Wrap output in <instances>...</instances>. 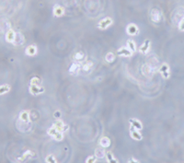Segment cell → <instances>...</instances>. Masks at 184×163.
I'll list each match as a JSON object with an SVG mask.
<instances>
[{
	"mask_svg": "<svg viewBox=\"0 0 184 163\" xmlns=\"http://www.w3.org/2000/svg\"><path fill=\"white\" fill-rule=\"evenodd\" d=\"M150 19L154 23H159L162 21L163 19V14L160 8H154L150 11Z\"/></svg>",
	"mask_w": 184,
	"mask_h": 163,
	"instance_id": "6da1fadb",
	"label": "cell"
},
{
	"mask_svg": "<svg viewBox=\"0 0 184 163\" xmlns=\"http://www.w3.org/2000/svg\"><path fill=\"white\" fill-rule=\"evenodd\" d=\"M113 24V20L112 19V18L106 17L98 23L97 27H98V29L103 30H107L109 26H112Z\"/></svg>",
	"mask_w": 184,
	"mask_h": 163,
	"instance_id": "7a4b0ae2",
	"label": "cell"
},
{
	"mask_svg": "<svg viewBox=\"0 0 184 163\" xmlns=\"http://www.w3.org/2000/svg\"><path fill=\"white\" fill-rule=\"evenodd\" d=\"M159 72L160 74L162 75V77L165 79H168L170 77V67L167 63H164L161 65L160 68H159Z\"/></svg>",
	"mask_w": 184,
	"mask_h": 163,
	"instance_id": "3957f363",
	"label": "cell"
},
{
	"mask_svg": "<svg viewBox=\"0 0 184 163\" xmlns=\"http://www.w3.org/2000/svg\"><path fill=\"white\" fill-rule=\"evenodd\" d=\"M126 32L130 36H135L139 33V28L135 23H130L126 27Z\"/></svg>",
	"mask_w": 184,
	"mask_h": 163,
	"instance_id": "277c9868",
	"label": "cell"
},
{
	"mask_svg": "<svg viewBox=\"0 0 184 163\" xmlns=\"http://www.w3.org/2000/svg\"><path fill=\"white\" fill-rule=\"evenodd\" d=\"M65 13V9L64 7L60 6V5H55L53 7V9H52V14L54 17L56 18H60V17H63Z\"/></svg>",
	"mask_w": 184,
	"mask_h": 163,
	"instance_id": "5b68a950",
	"label": "cell"
},
{
	"mask_svg": "<svg viewBox=\"0 0 184 163\" xmlns=\"http://www.w3.org/2000/svg\"><path fill=\"white\" fill-rule=\"evenodd\" d=\"M151 47V41L150 40H145L144 42V43L139 47V52L143 54H146L147 53L149 52Z\"/></svg>",
	"mask_w": 184,
	"mask_h": 163,
	"instance_id": "8992f818",
	"label": "cell"
},
{
	"mask_svg": "<svg viewBox=\"0 0 184 163\" xmlns=\"http://www.w3.org/2000/svg\"><path fill=\"white\" fill-rule=\"evenodd\" d=\"M117 53H118V56H124V57H131L132 56H133V52L129 49V48H127V47H122V48H120L118 51H117Z\"/></svg>",
	"mask_w": 184,
	"mask_h": 163,
	"instance_id": "52a82bcc",
	"label": "cell"
},
{
	"mask_svg": "<svg viewBox=\"0 0 184 163\" xmlns=\"http://www.w3.org/2000/svg\"><path fill=\"white\" fill-rule=\"evenodd\" d=\"M30 92L32 94V95H39V94H42L44 92V88H41L40 86H33V85H30Z\"/></svg>",
	"mask_w": 184,
	"mask_h": 163,
	"instance_id": "ba28073f",
	"label": "cell"
},
{
	"mask_svg": "<svg viewBox=\"0 0 184 163\" xmlns=\"http://www.w3.org/2000/svg\"><path fill=\"white\" fill-rule=\"evenodd\" d=\"M34 156H35V154H34L33 151H31V150H27L25 153L22 154L21 157H20V158H17V161L20 162V163H22V162L26 161L27 159H29V158H30L31 157H34Z\"/></svg>",
	"mask_w": 184,
	"mask_h": 163,
	"instance_id": "9c48e42d",
	"label": "cell"
},
{
	"mask_svg": "<svg viewBox=\"0 0 184 163\" xmlns=\"http://www.w3.org/2000/svg\"><path fill=\"white\" fill-rule=\"evenodd\" d=\"M37 47L36 45L34 44H31V45H29L27 46V48L25 49V53L27 54L28 56H34L37 54Z\"/></svg>",
	"mask_w": 184,
	"mask_h": 163,
	"instance_id": "30bf717a",
	"label": "cell"
},
{
	"mask_svg": "<svg viewBox=\"0 0 184 163\" xmlns=\"http://www.w3.org/2000/svg\"><path fill=\"white\" fill-rule=\"evenodd\" d=\"M130 134H131V136L133 139L135 140H137V141H140L143 139V136L140 134L139 130H136L135 128H134L133 126L131 125V129H130Z\"/></svg>",
	"mask_w": 184,
	"mask_h": 163,
	"instance_id": "8fae6325",
	"label": "cell"
},
{
	"mask_svg": "<svg viewBox=\"0 0 184 163\" xmlns=\"http://www.w3.org/2000/svg\"><path fill=\"white\" fill-rule=\"evenodd\" d=\"M81 67L78 64H76V63H73L69 68V73L73 76H77L79 74V71H80Z\"/></svg>",
	"mask_w": 184,
	"mask_h": 163,
	"instance_id": "7c38bea8",
	"label": "cell"
},
{
	"mask_svg": "<svg viewBox=\"0 0 184 163\" xmlns=\"http://www.w3.org/2000/svg\"><path fill=\"white\" fill-rule=\"evenodd\" d=\"M15 38H16V31H14L13 30H8V32L6 33V41L13 44Z\"/></svg>",
	"mask_w": 184,
	"mask_h": 163,
	"instance_id": "4fadbf2b",
	"label": "cell"
},
{
	"mask_svg": "<svg viewBox=\"0 0 184 163\" xmlns=\"http://www.w3.org/2000/svg\"><path fill=\"white\" fill-rule=\"evenodd\" d=\"M52 125H53L54 127L56 128L59 132H62V133H64V131L66 129V125H65V123H63V121H61V120H59V119L55 121Z\"/></svg>",
	"mask_w": 184,
	"mask_h": 163,
	"instance_id": "5bb4252c",
	"label": "cell"
},
{
	"mask_svg": "<svg viewBox=\"0 0 184 163\" xmlns=\"http://www.w3.org/2000/svg\"><path fill=\"white\" fill-rule=\"evenodd\" d=\"M24 42H25L24 36L21 32H16V38H15L13 44L14 45H21L24 43Z\"/></svg>",
	"mask_w": 184,
	"mask_h": 163,
	"instance_id": "9a60e30c",
	"label": "cell"
},
{
	"mask_svg": "<svg viewBox=\"0 0 184 163\" xmlns=\"http://www.w3.org/2000/svg\"><path fill=\"white\" fill-rule=\"evenodd\" d=\"M100 147L103 148V149H107L110 146V139L107 136H103L100 138Z\"/></svg>",
	"mask_w": 184,
	"mask_h": 163,
	"instance_id": "2e32d148",
	"label": "cell"
},
{
	"mask_svg": "<svg viewBox=\"0 0 184 163\" xmlns=\"http://www.w3.org/2000/svg\"><path fill=\"white\" fill-rule=\"evenodd\" d=\"M130 123L136 130H142L143 129V123L136 119H130Z\"/></svg>",
	"mask_w": 184,
	"mask_h": 163,
	"instance_id": "e0dca14e",
	"label": "cell"
},
{
	"mask_svg": "<svg viewBox=\"0 0 184 163\" xmlns=\"http://www.w3.org/2000/svg\"><path fill=\"white\" fill-rule=\"evenodd\" d=\"M106 158H107V161H108V163H119L118 159H116V158L113 157V153L110 152V151L106 152Z\"/></svg>",
	"mask_w": 184,
	"mask_h": 163,
	"instance_id": "ac0fdd59",
	"label": "cell"
},
{
	"mask_svg": "<svg viewBox=\"0 0 184 163\" xmlns=\"http://www.w3.org/2000/svg\"><path fill=\"white\" fill-rule=\"evenodd\" d=\"M105 156H106V153H105L104 149H101V148L96 149V150H95V157L97 158H103Z\"/></svg>",
	"mask_w": 184,
	"mask_h": 163,
	"instance_id": "d6986e66",
	"label": "cell"
},
{
	"mask_svg": "<svg viewBox=\"0 0 184 163\" xmlns=\"http://www.w3.org/2000/svg\"><path fill=\"white\" fill-rule=\"evenodd\" d=\"M20 119L24 122V123H27L29 122V119H30V113L28 111H23L20 113Z\"/></svg>",
	"mask_w": 184,
	"mask_h": 163,
	"instance_id": "ffe728a7",
	"label": "cell"
},
{
	"mask_svg": "<svg viewBox=\"0 0 184 163\" xmlns=\"http://www.w3.org/2000/svg\"><path fill=\"white\" fill-rule=\"evenodd\" d=\"M10 88H11V87L9 85H8V84L0 86V95H4V94L9 92L10 91Z\"/></svg>",
	"mask_w": 184,
	"mask_h": 163,
	"instance_id": "44dd1931",
	"label": "cell"
},
{
	"mask_svg": "<svg viewBox=\"0 0 184 163\" xmlns=\"http://www.w3.org/2000/svg\"><path fill=\"white\" fill-rule=\"evenodd\" d=\"M127 46L133 53H135V51H136V44H135V42L134 40L129 39L127 41Z\"/></svg>",
	"mask_w": 184,
	"mask_h": 163,
	"instance_id": "7402d4cb",
	"label": "cell"
},
{
	"mask_svg": "<svg viewBox=\"0 0 184 163\" xmlns=\"http://www.w3.org/2000/svg\"><path fill=\"white\" fill-rule=\"evenodd\" d=\"M105 60L108 63H113L115 60V54L112 52H109L107 53V54L105 56Z\"/></svg>",
	"mask_w": 184,
	"mask_h": 163,
	"instance_id": "603a6c76",
	"label": "cell"
},
{
	"mask_svg": "<svg viewBox=\"0 0 184 163\" xmlns=\"http://www.w3.org/2000/svg\"><path fill=\"white\" fill-rule=\"evenodd\" d=\"M85 57V54L83 52H78L76 53V54L74 56V59H75L76 61H82Z\"/></svg>",
	"mask_w": 184,
	"mask_h": 163,
	"instance_id": "cb8c5ba5",
	"label": "cell"
},
{
	"mask_svg": "<svg viewBox=\"0 0 184 163\" xmlns=\"http://www.w3.org/2000/svg\"><path fill=\"white\" fill-rule=\"evenodd\" d=\"M92 66H93V64H92V62L87 61V62L82 66L81 69H82L83 71H88V70H90V68H91Z\"/></svg>",
	"mask_w": 184,
	"mask_h": 163,
	"instance_id": "d4e9b609",
	"label": "cell"
},
{
	"mask_svg": "<svg viewBox=\"0 0 184 163\" xmlns=\"http://www.w3.org/2000/svg\"><path fill=\"white\" fill-rule=\"evenodd\" d=\"M58 132H59V131H58V130H57L56 128H55L53 125L52 126L51 128H49V129H48V131H47L48 135H49V136H51L52 137H53V136H54L55 135H56V134H57Z\"/></svg>",
	"mask_w": 184,
	"mask_h": 163,
	"instance_id": "484cf974",
	"label": "cell"
},
{
	"mask_svg": "<svg viewBox=\"0 0 184 163\" xmlns=\"http://www.w3.org/2000/svg\"><path fill=\"white\" fill-rule=\"evenodd\" d=\"M41 84V79L38 78V77H33L31 79H30V85H33V86H40Z\"/></svg>",
	"mask_w": 184,
	"mask_h": 163,
	"instance_id": "4316f807",
	"label": "cell"
},
{
	"mask_svg": "<svg viewBox=\"0 0 184 163\" xmlns=\"http://www.w3.org/2000/svg\"><path fill=\"white\" fill-rule=\"evenodd\" d=\"M45 160H46L47 163H57L56 159H55V158H54L52 155H49V156H47L46 158H45Z\"/></svg>",
	"mask_w": 184,
	"mask_h": 163,
	"instance_id": "83f0119b",
	"label": "cell"
},
{
	"mask_svg": "<svg viewBox=\"0 0 184 163\" xmlns=\"http://www.w3.org/2000/svg\"><path fill=\"white\" fill-rule=\"evenodd\" d=\"M63 138H64V134L62 132H58L56 135L53 136V139L56 140V141H61Z\"/></svg>",
	"mask_w": 184,
	"mask_h": 163,
	"instance_id": "f1b7e54d",
	"label": "cell"
},
{
	"mask_svg": "<svg viewBox=\"0 0 184 163\" xmlns=\"http://www.w3.org/2000/svg\"><path fill=\"white\" fill-rule=\"evenodd\" d=\"M96 160H97V158H96V157H94V156H90V157H88V158H87L86 163H95Z\"/></svg>",
	"mask_w": 184,
	"mask_h": 163,
	"instance_id": "f546056e",
	"label": "cell"
},
{
	"mask_svg": "<svg viewBox=\"0 0 184 163\" xmlns=\"http://www.w3.org/2000/svg\"><path fill=\"white\" fill-rule=\"evenodd\" d=\"M178 28H179V30L180 31H184V18H182L181 21H179Z\"/></svg>",
	"mask_w": 184,
	"mask_h": 163,
	"instance_id": "4dcf8cb0",
	"label": "cell"
},
{
	"mask_svg": "<svg viewBox=\"0 0 184 163\" xmlns=\"http://www.w3.org/2000/svg\"><path fill=\"white\" fill-rule=\"evenodd\" d=\"M128 163H140L137 159H135V158H130L129 159V161H128Z\"/></svg>",
	"mask_w": 184,
	"mask_h": 163,
	"instance_id": "1f68e13d",
	"label": "cell"
},
{
	"mask_svg": "<svg viewBox=\"0 0 184 163\" xmlns=\"http://www.w3.org/2000/svg\"><path fill=\"white\" fill-rule=\"evenodd\" d=\"M54 115L56 116V117H59V116H60V113H55Z\"/></svg>",
	"mask_w": 184,
	"mask_h": 163,
	"instance_id": "d6a6232c",
	"label": "cell"
}]
</instances>
